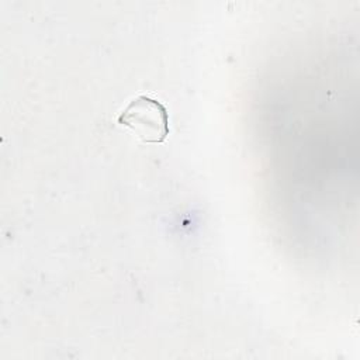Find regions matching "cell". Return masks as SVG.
I'll use <instances>...</instances> for the list:
<instances>
[{
    "label": "cell",
    "instance_id": "1",
    "mask_svg": "<svg viewBox=\"0 0 360 360\" xmlns=\"http://www.w3.org/2000/svg\"><path fill=\"white\" fill-rule=\"evenodd\" d=\"M117 122L129 128L142 143H163L170 132L166 107L146 94L129 101Z\"/></svg>",
    "mask_w": 360,
    "mask_h": 360
}]
</instances>
